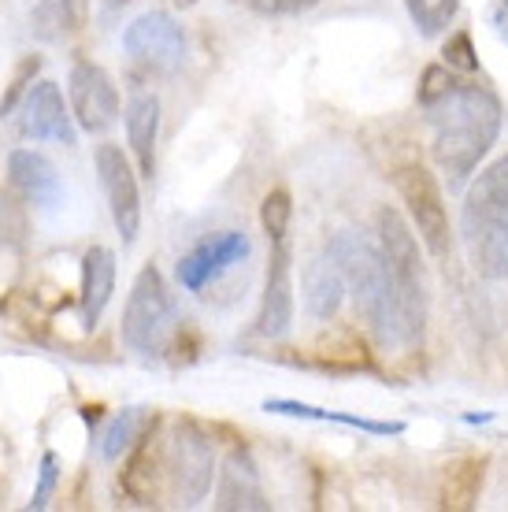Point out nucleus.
Segmentation results:
<instances>
[{
    "label": "nucleus",
    "instance_id": "obj_1",
    "mask_svg": "<svg viewBox=\"0 0 508 512\" xmlns=\"http://www.w3.org/2000/svg\"><path fill=\"white\" fill-rule=\"evenodd\" d=\"M431 127V156L442 167L449 186H460L479 167L497 134H501V104L490 90L471 82H449L434 101L423 104Z\"/></svg>",
    "mask_w": 508,
    "mask_h": 512
},
{
    "label": "nucleus",
    "instance_id": "obj_2",
    "mask_svg": "<svg viewBox=\"0 0 508 512\" xmlns=\"http://www.w3.org/2000/svg\"><path fill=\"white\" fill-rule=\"evenodd\" d=\"M379 249L390 271L394 286V316H397V342L408 349L423 346L427 316H431V297H427V275H423L420 234L408 227V219L397 208H379L375 216Z\"/></svg>",
    "mask_w": 508,
    "mask_h": 512
},
{
    "label": "nucleus",
    "instance_id": "obj_3",
    "mask_svg": "<svg viewBox=\"0 0 508 512\" xmlns=\"http://www.w3.org/2000/svg\"><path fill=\"white\" fill-rule=\"evenodd\" d=\"M471 268L483 279H508V153L479 171L460 212Z\"/></svg>",
    "mask_w": 508,
    "mask_h": 512
},
{
    "label": "nucleus",
    "instance_id": "obj_4",
    "mask_svg": "<svg viewBox=\"0 0 508 512\" xmlns=\"http://www.w3.org/2000/svg\"><path fill=\"white\" fill-rule=\"evenodd\" d=\"M331 256L345 279V290L353 297L356 316L368 327L382 346L397 342V316H394V286H390V271L382 260V249L364 242L360 234L342 231L327 242Z\"/></svg>",
    "mask_w": 508,
    "mask_h": 512
},
{
    "label": "nucleus",
    "instance_id": "obj_5",
    "mask_svg": "<svg viewBox=\"0 0 508 512\" xmlns=\"http://www.w3.org/2000/svg\"><path fill=\"white\" fill-rule=\"evenodd\" d=\"M123 342L141 357H160L175 346L178 338V312L175 301L167 294L164 275L145 264L138 271V279L130 286L127 308H123Z\"/></svg>",
    "mask_w": 508,
    "mask_h": 512
},
{
    "label": "nucleus",
    "instance_id": "obj_6",
    "mask_svg": "<svg viewBox=\"0 0 508 512\" xmlns=\"http://www.w3.org/2000/svg\"><path fill=\"white\" fill-rule=\"evenodd\" d=\"M164 475H167V498L193 509L208 498L212 475H216V449L208 442L201 427L193 420H178L171 438L164 446Z\"/></svg>",
    "mask_w": 508,
    "mask_h": 512
},
{
    "label": "nucleus",
    "instance_id": "obj_7",
    "mask_svg": "<svg viewBox=\"0 0 508 512\" xmlns=\"http://www.w3.org/2000/svg\"><path fill=\"white\" fill-rule=\"evenodd\" d=\"M394 186L401 193V201L408 208V219L412 227L420 231V242L427 245L431 256L449 253V212H445V197L442 186L434 182V175L423 164H401L394 171Z\"/></svg>",
    "mask_w": 508,
    "mask_h": 512
},
{
    "label": "nucleus",
    "instance_id": "obj_8",
    "mask_svg": "<svg viewBox=\"0 0 508 512\" xmlns=\"http://www.w3.org/2000/svg\"><path fill=\"white\" fill-rule=\"evenodd\" d=\"M67 93H71L75 123L86 130V134H104V130H112L119 112H123L119 90H115L112 75H108L101 64L78 60V64L71 67V78H67Z\"/></svg>",
    "mask_w": 508,
    "mask_h": 512
},
{
    "label": "nucleus",
    "instance_id": "obj_9",
    "mask_svg": "<svg viewBox=\"0 0 508 512\" xmlns=\"http://www.w3.org/2000/svg\"><path fill=\"white\" fill-rule=\"evenodd\" d=\"M97 175H101V190L108 197V208H112L115 231L130 245L141 231V190L138 175H134V167L119 145L104 141L97 149Z\"/></svg>",
    "mask_w": 508,
    "mask_h": 512
},
{
    "label": "nucleus",
    "instance_id": "obj_10",
    "mask_svg": "<svg viewBox=\"0 0 508 512\" xmlns=\"http://www.w3.org/2000/svg\"><path fill=\"white\" fill-rule=\"evenodd\" d=\"M19 134L30 141H60L75 145V112L64 104V93L56 82L41 78L19 101Z\"/></svg>",
    "mask_w": 508,
    "mask_h": 512
},
{
    "label": "nucleus",
    "instance_id": "obj_11",
    "mask_svg": "<svg viewBox=\"0 0 508 512\" xmlns=\"http://www.w3.org/2000/svg\"><path fill=\"white\" fill-rule=\"evenodd\" d=\"M290 327H293V249H290V238H282V242H271L264 297H260V312H256V334L275 342Z\"/></svg>",
    "mask_w": 508,
    "mask_h": 512
},
{
    "label": "nucleus",
    "instance_id": "obj_12",
    "mask_svg": "<svg viewBox=\"0 0 508 512\" xmlns=\"http://www.w3.org/2000/svg\"><path fill=\"white\" fill-rule=\"evenodd\" d=\"M123 49L141 64L175 71V67H182V56H186V38H182V26L167 12H145L127 26Z\"/></svg>",
    "mask_w": 508,
    "mask_h": 512
},
{
    "label": "nucleus",
    "instance_id": "obj_13",
    "mask_svg": "<svg viewBox=\"0 0 508 512\" xmlns=\"http://www.w3.org/2000/svg\"><path fill=\"white\" fill-rule=\"evenodd\" d=\"M249 256V238L242 231H223L212 234L190 249V253L178 260V282L190 290V294H201L212 279H219L230 264H238Z\"/></svg>",
    "mask_w": 508,
    "mask_h": 512
},
{
    "label": "nucleus",
    "instance_id": "obj_14",
    "mask_svg": "<svg viewBox=\"0 0 508 512\" xmlns=\"http://www.w3.org/2000/svg\"><path fill=\"white\" fill-rule=\"evenodd\" d=\"M8 179L15 193L34 208H56L64 201V182L49 156L38 149H12L8 153Z\"/></svg>",
    "mask_w": 508,
    "mask_h": 512
},
{
    "label": "nucleus",
    "instance_id": "obj_15",
    "mask_svg": "<svg viewBox=\"0 0 508 512\" xmlns=\"http://www.w3.org/2000/svg\"><path fill=\"white\" fill-rule=\"evenodd\" d=\"M119 483L127 490V498L134 505H156L160 494H164V446L156 442V420L149 423V431L130 446V457L123 464V475Z\"/></svg>",
    "mask_w": 508,
    "mask_h": 512
},
{
    "label": "nucleus",
    "instance_id": "obj_16",
    "mask_svg": "<svg viewBox=\"0 0 508 512\" xmlns=\"http://www.w3.org/2000/svg\"><path fill=\"white\" fill-rule=\"evenodd\" d=\"M219 512H253V509H271V501L264 498V487H260V472H256L253 457L245 449H234L219 472V487L216 501H212Z\"/></svg>",
    "mask_w": 508,
    "mask_h": 512
},
{
    "label": "nucleus",
    "instance_id": "obj_17",
    "mask_svg": "<svg viewBox=\"0 0 508 512\" xmlns=\"http://www.w3.org/2000/svg\"><path fill=\"white\" fill-rule=\"evenodd\" d=\"M115 294V253L104 245H93L82 256V290H78V312L86 327H97L104 308Z\"/></svg>",
    "mask_w": 508,
    "mask_h": 512
},
{
    "label": "nucleus",
    "instance_id": "obj_18",
    "mask_svg": "<svg viewBox=\"0 0 508 512\" xmlns=\"http://www.w3.org/2000/svg\"><path fill=\"white\" fill-rule=\"evenodd\" d=\"M156 138H160V101L153 93H138L127 104V141L145 179L156 175Z\"/></svg>",
    "mask_w": 508,
    "mask_h": 512
},
{
    "label": "nucleus",
    "instance_id": "obj_19",
    "mask_svg": "<svg viewBox=\"0 0 508 512\" xmlns=\"http://www.w3.org/2000/svg\"><path fill=\"white\" fill-rule=\"evenodd\" d=\"M264 412H279V416H293V420H319V423H342V427H353V431H368V435H401L405 423L401 420H368V416H353V412H331L319 409V405H305V401H290V397H267Z\"/></svg>",
    "mask_w": 508,
    "mask_h": 512
},
{
    "label": "nucleus",
    "instance_id": "obj_20",
    "mask_svg": "<svg viewBox=\"0 0 508 512\" xmlns=\"http://www.w3.org/2000/svg\"><path fill=\"white\" fill-rule=\"evenodd\" d=\"M345 279L331 256H316L305 268V305L316 320H334L342 308Z\"/></svg>",
    "mask_w": 508,
    "mask_h": 512
},
{
    "label": "nucleus",
    "instance_id": "obj_21",
    "mask_svg": "<svg viewBox=\"0 0 508 512\" xmlns=\"http://www.w3.org/2000/svg\"><path fill=\"white\" fill-rule=\"evenodd\" d=\"M483 457H460L445 468L442 479V505L445 509H471L483 490Z\"/></svg>",
    "mask_w": 508,
    "mask_h": 512
},
{
    "label": "nucleus",
    "instance_id": "obj_22",
    "mask_svg": "<svg viewBox=\"0 0 508 512\" xmlns=\"http://www.w3.org/2000/svg\"><path fill=\"white\" fill-rule=\"evenodd\" d=\"M149 416L145 409H123L115 412L112 423L104 427V438H101V457L104 461H119L123 453H130V446L138 442L145 431H149Z\"/></svg>",
    "mask_w": 508,
    "mask_h": 512
},
{
    "label": "nucleus",
    "instance_id": "obj_23",
    "mask_svg": "<svg viewBox=\"0 0 508 512\" xmlns=\"http://www.w3.org/2000/svg\"><path fill=\"white\" fill-rule=\"evenodd\" d=\"M408 19L420 30L423 38H438L449 30V23L457 19L460 0H405Z\"/></svg>",
    "mask_w": 508,
    "mask_h": 512
},
{
    "label": "nucleus",
    "instance_id": "obj_24",
    "mask_svg": "<svg viewBox=\"0 0 508 512\" xmlns=\"http://www.w3.org/2000/svg\"><path fill=\"white\" fill-rule=\"evenodd\" d=\"M260 223H264V231L271 242H282V238H290V223H293V201L286 190H271L264 197V205H260Z\"/></svg>",
    "mask_w": 508,
    "mask_h": 512
},
{
    "label": "nucleus",
    "instance_id": "obj_25",
    "mask_svg": "<svg viewBox=\"0 0 508 512\" xmlns=\"http://www.w3.org/2000/svg\"><path fill=\"white\" fill-rule=\"evenodd\" d=\"M89 15V0H41L38 19L60 30H82Z\"/></svg>",
    "mask_w": 508,
    "mask_h": 512
},
{
    "label": "nucleus",
    "instance_id": "obj_26",
    "mask_svg": "<svg viewBox=\"0 0 508 512\" xmlns=\"http://www.w3.org/2000/svg\"><path fill=\"white\" fill-rule=\"evenodd\" d=\"M41 71V60L38 56H26L23 64L15 67V75H12V82H8V93L0 97V116H12L15 108H19V101L26 97V90L34 86V75Z\"/></svg>",
    "mask_w": 508,
    "mask_h": 512
},
{
    "label": "nucleus",
    "instance_id": "obj_27",
    "mask_svg": "<svg viewBox=\"0 0 508 512\" xmlns=\"http://www.w3.org/2000/svg\"><path fill=\"white\" fill-rule=\"evenodd\" d=\"M23 212H19V205L15 201H8V197H0V249H19L23 245Z\"/></svg>",
    "mask_w": 508,
    "mask_h": 512
},
{
    "label": "nucleus",
    "instance_id": "obj_28",
    "mask_svg": "<svg viewBox=\"0 0 508 512\" xmlns=\"http://www.w3.org/2000/svg\"><path fill=\"white\" fill-rule=\"evenodd\" d=\"M445 67H457V71H479V56H475V49H471V34L468 30H460V34H453V38L445 41Z\"/></svg>",
    "mask_w": 508,
    "mask_h": 512
},
{
    "label": "nucleus",
    "instance_id": "obj_29",
    "mask_svg": "<svg viewBox=\"0 0 508 512\" xmlns=\"http://www.w3.org/2000/svg\"><path fill=\"white\" fill-rule=\"evenodd\" d=\"M256 15H301L308 8H316L319 0H238Z\"/></svg>",
    "mask_w": 508,
    "mask_h": 512
},
{
    "label": "nucleus",
    "instance_id": "obj_30",
    "mask_svg": "<svg viewBox=\"0 0 508 512\" xmlns=\"http://www.w3.org/2000/svg\"><path fill=\"white\" fill-rule=\"evenodd\" d=\"M56 479H60V472H56V457H52V453H45V457H41V479H38L34 498H30V509L41 512L45 505H49L52 490H56Z\"/></svg>",
    "mask_w": 508,
    "mask_h": 512
},
{
    "label": "nucleus",
    "instance_id": "obj_31",
    "mask_svg": "<svg viewBox=\"0 0 508 512\" xmlns=\"http://www.w3.org/2000/svg\"><path fill=\"white\" fill-rule=\"evenodd\" d=\"M108 4H112V8H123V4H130V0H108Z\"/></svg>",
    "mask_w": 508,
    "mask_h": 512
},
{
    "label": "nucleus",
    "instance_id": "obj_32",
    "mask_svg": "<svg viewBox=\"0 0 508 512\" xmlns=\"http://www.w3.org/2000/svg\"><path fill=\"white\" fill-rule=\"evenodd\" d=\"M501 8H508V0H501ZM505 34H508V15H505Z\"/></svg>",
    "mask_w": 508,
    "mask_h": 512
}]
</instances>
